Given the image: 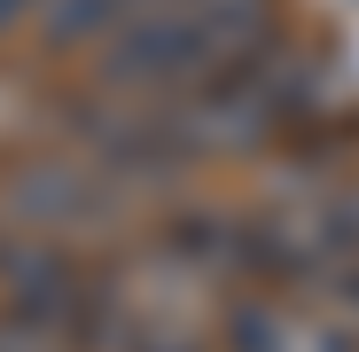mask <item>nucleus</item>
I'll return each mask as SVG.
<instances>
[{
	"mask_svg": "<svg viewBox=\"0 0 359 352\" xmlns=\"http://www.w3.org/2000/svg\"><path fill=\"white\" fill-rule=\"evenodd\" d=\"M156 8V0H47L32 39L55 47V55H102L109 39H126L141 16Z\"/></svg>",
	"mask_w": 359,
	"mask_h": 352,
	"instance_id": "obj_5",
	"label": "nucleus"
},
{
	"mask_svg": "<svg viewBox=\"0 0 359 352\" xmlns=\"http://www.w3.org/2000/svg\"><path fill=\"white\" fill-rule=\"evenodd\" d=\"M226 352H359V329L320 289L266 282L226 306Z\"/></svg>",
	"mask_w": 359,
	"mask_h": 352,
	"instance_id": "obj_3",
	"label": "nucleus"
},
{
	"mask_svg": "<svg viewBox=\"0 0 359 352\" xmlns=\"http://www.w3.org/2000/svg\"><path fill=\"white\" fill-rule=\"evenodd\" d=\"M0 352H86V337L71 321H55V313L8 306V313H0Z\"/></svg>",
	"mask_w": 359,
	"mask_h": 352,
	"instance_id": "obj_6",
	"label": "nucleus"
},
{
	"mask_svg": "<svg viewBox=\"0 0 359 352\" xmlns=\"http://www.w3.org/2000/svg\"><path fill=\"white\" fill-rule=\"evenodd\" d=\"M281 39V0H156V8L94 55V79L109 102L164 110L211 71Z\"/></svg>",
	"mask_w": 359,
	"mask_h": 352,
	"instance_id": "obj_1",
	"label": "nucleus"
},
{
	"mask_svg": "<svg viewBox=\"0 0 359 352\" xmlns=\"http://www.w3.org/2000/svg\"><path fill=\"white\" fill-rule=\"evenodd\" d=\"M8 211L24 235H39V243H63L71 227H94L102 219V188L94 172H71V164H32L8 181Z\"/></svg>",
	"mask_w": 359,
	"mask_h": 352,
	"instance_id": "obj_4",
	"label": "nucleus"
},
{
	"mask_svg": "<svg viewBox=\"0 0 359 352\" xmlns=\"http://www.w3.org/2000/svg\"><path fill=\"white\" fill-rule=\"evenodd\" d=\"M47 0H0V32H32Z\"/></svg>",
	"mask_w": 359,
	"mask_h": 352,
	"instance_id": "obj_7",
	"label": "nucleus"
},
{
	"mask_svg": "<svg viewBox=\"0 0 359 352\" xmlns=\"http://www.w3.org/2000/svg\"><path fill=\"white\" fill-rule=\"evenodd\" d=\"M313 102H320V63L273 39V47L243 55V63L211 71L180 102H164L156 133L172 157H250V149H273Z\"/></svg>",
	"mask_w": 359,
	"mask_h": 352,
	"instance_id": "obj_2",
	"label": "nucleus"
}]
</instances>
